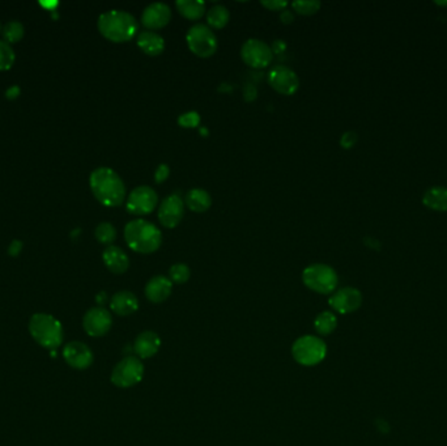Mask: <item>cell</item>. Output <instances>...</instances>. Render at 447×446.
Returning <instances> with one entry per match:
<instances>
[{"label":"cell","mask_w":447,"mask_h":446,"mask_svg":"<svg viewBox=\"0 0 447 446\" xmlns=\"http://www.w3.org/2000/svg\"><path fill=\"white\" fill-rule=\"evenodd\" d=\"M105 298H106V293H105V292H101V293L97 296V302H98V304H104V302H105Z\"/></svg>","instance_id":"obj_39"},{"label":"cell","mask_w":447,"mask_h":446,"mask_svg":"<svg viewBox=\"0 0 447 446\" xmlns=\"http://www.w3.org/2000/svg\"><path fill=\"white\" fill-rule=\"evenodd\" d=\"M302 282L319 295L334 293L339 284V276L336 271L325 263H315L306 267L302 272Z\"/></svg>","instance_id":"obj_5"},{"label":"cell","mask_w":447,"mask_h":446,"mask_svg":"<svg viewBox=\"0 0 447 446\" xmlns=\"http://www.w3.org/2000/svg\"><path fill=\"white\" fill-rule=\"evenodd\" d=\"M102 259L108 270L117 275L124 274L130 267L128 256L123 252L121 247L114 246V245H110L105 249V252L102 254Z\"/></svg>","instance_id":"obj_20"},{"label":"cell","mask_w":447,"mask_h":446,"mask_svg":"<svg viewBox=\"0 0 447 446\" xmlns=\"http://www.w3.org/2000/svg\"><path fill=\"white\" fill-rule=\"evenodd\" d=\"M14 47L11 43L5 42L4 40H0V69H8L12 67L14 63Z\"/></svg>","instance_id":"obj_31"},{"label":"cell","mask_w":447,"mask_h":446,"mask_svg":"<svg viewBox=\"0 0 447 446\" xmlns=\"http://www.w3.org/2000/svg\"><path fill=\"white\" fill-rule=\"evenodd\" d=\"M95 238L101 243L110 245L117 238V230L110 223H101L95 230Z\"/></svg>","instance_id":"obj_28"},{"label":"cell","mask_w":447,"mask_h":446,"mask_svg":"<svg viewBox=\"0 0 447 446\" xmlns=\"http://www.w3.org/2000/svg\"><path fill=\"white\" fill-rule=\"evenodd\" d=\"M293 11L303 16L317 14L321 8V1L318 0H296L292 3Z\"/></svg>","instance_id":"obj_30"},{"label":"cell","mask_w":447,"mask_h":446,"mask_svg":"<svg viewBox=\"0 0 447 446\" xmlns=\"http://www.w3.org/2000/svg\"><path fill=\"white\" fill-rule=\"evenodd\" d=\"M98 30L113 42H127L134 38L137 32L135 17L126 11L110 10L98 17Z\"/></svg>","instance_id":"obj_3"},{"label":"cell","mask_w":447,"mask_h":446,"mask_svg":"<svg viewBox=\"0 0 447 446\" xmlns=\"http://www.w3.org/2000/svg\"><path fill=\"white\" fill-rule=\"evenodd\" d=\"M5 95H7L8 98H14V97H17V96L20 95V88H19L17 85H12L11 88L7 89Z\"/></svg>","instance_id":"obj_38"},{"label":"cell","mask_w":447,"mask_h":446,"mask_svg":"<svg viewBox=\"0 0 447 446\" xmlns=\"http://www.w3.org/2000/svg\"><path fill=\"white\" fill-rule=\"evenodd\" d=\"M21 249H23V243L19 241V240H14L11 245L8 246V253L14 257V256L21 253Z\"/></svg>","instance_id":"obj_36"},{"label":"cell","mask_w":447,"mask_h":446,"mask_svg":"<svg viewBox=\"0 0 447 446\" xmlns=\"http://www.w3.org/2000/svg\"><path fill=\"white\" fill-rule=\"evenodd\" d=\"M89 185L95 199L106 207H118L126 199L122 178L108 166L95 169L89 178Z\"/></svg>","instance_id":"obj_1"},{"label":"cell","mask_w":447,"mask_h":446,"mask_svg":"<svg viewBox=\"0 0 447 446\" xmlns=\"http://www.w3.org/2000/svg\"><path fill=\"white\" fill-rule=\"evenodd\" d=\"M280 19L284 24H290L293 20H295V14L289 10H283L282 11V14H280Z\"/></svg>","instance_id":"obj_37"},{"label":"cell","mask_w":447,"mask_h":446,"mask_svg":"<svg viewBox=\"0 0 447 446\" xmlns=\"http://www.w3.org/2000/svg\"><path fill=\"white\" fill-rule=\"evenodd\" d=\"M161 347V338L154 331H143L136 337L134 352L140 360L153 357Z\"/></svg>","instance_id":"obj_17"},{"label":"cell","mask_w":447,"mask_h":446,"mask_svg":"<svg viewBox=\"0 0 447 446\" xmlns=\"http://www.w3.org/2000/svg\"><path fill=\"white\" fill-rule=\"evenodd\" d=\"M24 25L17 21V20H11V21H7L4 24V27L1 29V34L4 37V41L8 42V43H12V42H17L19 40L23 38L24 36Z\"/></svg>","instance_id":"obj_27"},{"label":"cell","mask_w":447,"mask_h":446,"mask_svg":"<svg viewBox=\"0 0 447 446\" xmlns=\"http://www.w3.org/2000/svg\"><path fill=\"white\" fill-rule=\"evenodd\" d=\"M191 271L187 265L183 263H176L169 270V279L172 283L185 284L190 279Z\"/></svg>","instance_id":"obj_29"},{"label":"cell","mask_w":447,"mask_h":446,"mask_svg":"<svg viewBox=\"0 0 447 446\" xmlns=\"http://www.w3.org/2000/svg\"><path fill=\"white\" fill-rule=\"evenodd\" d=\"M185 214V203L178 194L163 199L159 207V220L165 228H176Z\"/></svg>","instance_id":"obj_14"},{"label":"cell","mask_w":447,"mask_h":446,"mask_svg":"<svg viewBox=\"0 0 447 446\" xmlns=\"http://www.w3.org/2000/svg\"><path fill=\"white\" fill-rule=\"evenodd\" d=\"M229 19H231L229 10L225 5H221V4L214 5L207 12L208 25L215 27V29H222L229 23Z\"/></svg>","instance_id":"obj_26"},{"label":"cell","mask_w":447,"mask_h":446,"mask_svg":"<svg viewBox=\"0 0 447 446\" xmlns=\"http://www.w3.org/2000/svg\"><path fill=\"white\" fill-rule=\"evenodd\" d=\"M241 56L249 67L266 68L273 59V52L270 45L264 41L250 38L246 41L241 49Z\"/></svg>","instance_id":"obj_9"},{"label":"cell","mask_w":447,"mask_h":446,"mask_svg":"<svg viewBox=\"0 0 447 446\" xmlns=\"http://www.w3.org/2000/svg\"><path fill=\"white\" fill-rule=\"evenodd\" d=\"M185 203L191 211L202 214L211 208L212 198L208 191L203 189H192L186 194Z\"/></svg>","instance_id":"obj_22"},{"label":"cell","mask_w":447,"mask_h":446,"mask_svg":"<svg viewBox=\"0 0 447 446\" xmlns=\"http://www.w3.org/2000/svg\"><path fill=\"white\" fill-rule=\"evenodd\" d=\"M176 7L178 12L189 20H199L205 14V3L200 0H178Z\"/></svg>","instance_id":"obj_24"},{"label":"cell","mask_w":447,"mask_h":446,"mask_svg":"<svg viewBox=\"0 0 447 446\" xmlns=\"http://www.w3.org/2000/svg\"><path fill=\"white\" fill-rule=\"evenodd\" d=\"M186 41L191 52L200 58H208L216 53V34L208 25L204 24L192 25L186 34Z\"/></svg>","instance_id":"obj_8"},{"label":"cell","mask_w":447,"mask_h":446,"mask_svg":"<svg viewBox=\"0 0 447 446\" xmlns=\"http://www.w3.org/2000/svg\"><path fill=\"white\" fill-rule=\"evenodd\" d=\"M110 309L117 315L127 317L139 309V300L130 291H119L110 300Z\"/></svg>","instance_id":"obj_19"},{"label":"cell","mask_w":447,"mask_h":446,"mask_svg":"<svg viewBox=\"0 0 447 446\" xmlns=\"http://www.w3.org/2000/svg\"><path fill=\"white\" fill-rule=\"evenodd\" d=\"M331 309L339 314H351L363 305V293L353 287H344L335 291L328 298Z\"/></svg>","instance_id":"obj_12"},{"label":"cell","mask_w":447,"mask_h":446,"mask_svg":"<svg viewBox=\"0 0 447 446\" xmlns=\"http://www.w3.org/2000/svg\"><path fill=\"white\" fill-rule=\"evenodd\" d=\"M124 240L133 252L152 254L161 246L163 233L147 220L136 219L124 227Z\"/></svg>","instance_id":"obj_2"},{"label":"cell","mask_w":447,"mask_h":446,"mask_svg":"<svg viewBox=\"0 0 447 446\" xmlns=\"http://www.w3.org/2000/svg\"><path fill=\"white\" fill-rule=\"evenodd\" d=\"M63 357L71 368L84 370L93 364V352L82 342H69L63 348Z\"/></svg>","instance_id":"obj_15"},{"label":"cell","mask_w":447,"mask_h":446,"mask_svg":"<svg viewBox=\"0 0 447 446\" xmlns=\"http://www.w3.org/2000/svg\"><path fill=\"white\" fill-rule=\"evenodd\" d=\"M292 356L298 364L314 366L322 363L327 356V344L315 335H303L292 346Z\"/></svg>","instance_id":"obj_6"},{"label":"cell","mask_w":447,"mask_h":446,"mask_svg":"<svg viewBox=\"0 0 447 446\" xmlns=\"http://www.w3.org/2000/svg\"><path fill=\"white\" fill-rule=\"evenodd\" d=\"M144 377V364L136 356H126L114 366L110 379L113 385L121 389H128L141 382Z\"/></svg>","instance_id":"obj_7"},{"label":"cell","mask_w":447,"mask_h":446,"mask_svg":"<svg viewBox=\"0 0 447 446\" xmlns=\"http://www.w3.org/2000/svg\"><path fill=\"white\" fill-rule=\"evenodd\" d=\"M29 333L33 339L49 351H55L63 342L62 324L50 314L37 313L29 321Z\"/></svg>","instance_id":"obj_4"},{"label":"cell","mask_w":447,"mask_h":446,"mask_svg":"<svg viewBox=\"0 0 447 446\" xmlns=\"http://www.w3.org/2000/svg\"><path fill=\"white\" fill-rule=\"evenodd\" d=\"M0 30H1V24H0Z\"/></svg>","instance_id":"obj_41"},{"label":"cell","mask_w":447,"mask_h":446,"mask_svg":"<svg viewBox=\"0 0 447 446\" xmlns=\"http://www.w3.org/2000/svg\"><path fill=\"white\" fill-rule=\"evenodd\" d=\"M137 46L146 54L156 56L163 53L165 49V40L156 32L146 30L137 36Z\"/></svg>","instance_id":"obj_21"},{"label":"cell","mask_w":447,"mask_h":446,"mask_svg":"<svg viewBox=\"0 0 447 446\" xmlns=\"http://www.w3.org/2000/svg\"><path fill=\"white\" fill-rule=\"evenodd\" d=\"M260 3L270 11H283L288 7V3L285 0H262Z\"/></svg>","instance_id":"obj_34"},{"label":"cell","mask_w":447,"mask_h":446,"mask_svg":"<svg viewBox=\"0 0 447 446\" xmlns=\"http://www.w3.org/2000/svg\"><path fill=\"white\" fill-rule=\"evenodd\" d=\"M113 324V318L108 309L102 306L92 308L84 314L82 327L89 337L100 338L106 335Z\"/></svg>","instance_id":"obj_11"},{"label":"cell","mask_w":447,"mask_h":446,"mask_svg":"<svg viewBox=\"0 0 447 446\" xmlns=\"http://www.w3.org/2000/svg\"><path fill=\"white\" fill-rule=\"evenodd\" d=\"M173 291V283L169 278L159 275L149 280L146 285V298L153 304H161L170 298Z\"/></svg>","instance_id":"obj_18"},{"label":"cell","mask_w":447,"mask_h":446,"mask_svg":"<svg viewBox=\"0 0 447 446\" xmlns=\"http://www.w3.org/2000/svg\"><path fill=\"white\" fill-rule=\"evenodd\" d=\"M172 20V10L168 4L156 1L146 7L141 14V24L149 30L166 27Z\"/></svg>","instance_id":"obj_16"},{"label":"cell","mask_w":447,"mask_h":446,"mask_svg":"<svg viewBox=\"0 0 447 446\" xmlns=\"http://www.w3.org/2000/svg\"><path fill=\"white\" fill-rule=\"evenodd\" d=\"M357 140H358L357 133H354V131H347V133H344L343 136H341L340 144H341L343 148H352L353 146L357 143Z\"/></svg>","instance_id":"obj_33"},{"label":"cell","mask_w":447,"mask_h":446,"mask_svg":"<svg viewBox=\"0 0 447 446\" xmlns=\"http://www.w3.org/2000/svg\"><path fill=\"white\" fill-rule=\"evenodd\" d=\"M336 327H338V318L332 311H322L314 320V328L322 337L331 335L336 330Z\"/></svg>","instance_id":"obj_25"},{"label":"cell","mask_w":447,"mask_h":446,"mask_svg":"<svg viewBox=\"0 0 447 446\" xmlns=\"http://www.w3.org/2000/svg\"><path fill=\"white\" fill-rule=\"evenodd\" d=\"M170 176V168L169 165L166 164H161L159 165V168L156 169V173H154V181L156 183H163L165 182L168 178Z\"/></svg>","instance_id":"obj_35"},{"label":"cell","mask_w":447,"mask_h":446,"mask_svg":"<svg viewBox=\"0 0 447 446\" xmlns=\"http://www.w3.org/2000/svg\"><path fill=\"white\" fill-rule=\"evenodd\" d=\"M159 203V195L149 186H139L127 198V211L133 215H148Z\"/></svg>","instance_id":"obj_10"},{"label":"cell","mask_w":447,"mask_h":446,"mask_svg":"<svg viewBox=\"0 0 447 446\" xmlns=\"http://www.w3.org/2000/svg\"><path fill=\"white\" fill-rule=\"evenodd\" d=\"M422 203L434 211H447L446 188H442V186L431 188L424 194Z\"/></svg>","instance_id":"obj_23"},{"label":"cell","mask_w":447,"mask_h":446,"mask_svg":"<svg viewBox=\"0 0 447 446\" xmlns=\"http://www.w3.org/2000/svg\"><path fill=\"white\" fill-rule=\"evenodd\" d=\"M268 84L280 95L292 96L297 92L299 79L292 68L276 66L268 74Z\"/></svg>","instance_id":"obj_13"},{"label":"cell","mask_w":447,"mask_h":446,"mask_svg":"<svg viewBox=\"0 0 447 446\" xmlns=\"http://www.w3.org/2000/svg\"><path fill=\"white\" fill-rule=\"evenodd\" d=\"M200 123V115L196 111H187L179 115L178 124L183 129H194L198 127Z\"/></svg>","instance_id":"obj_32"},{"label":"cell","mask_w":447,"mask_h":446,"mask_svg":"<svg viewBox=\"0 0 447 446\" xmlns=\"http://www.w3.org/2000/svg\"><path fill=\"white\" fill-rule=\"evenodd\" d=\"M435 4H438V5H447V1H435Z\"/></svg>","instance_id":"obj_40"}]
</instances>
